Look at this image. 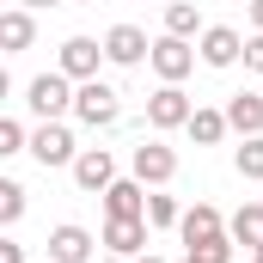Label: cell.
Instances as JSON below:
<instances>
[{"label":"cell","mask_w":263,"mask_h":263,"mask_svg":"<svg viewBox=\"0 0 263 263\" xmlns=\"http://www.w3.org/2000/svg\"><path fill=\"white\" fill-rule=\"evenodd\" d=\"M73 117H80L86 129H110V123L123 117V92L104 86V80H80V86H73Z\"/></svg>","instance_id":"obj_1"},{"label":"cell","mask_w":263,"mask_h":263,"mask_svg":"<svg viewBox=\"0 0 263 263\" xmlns=\"http://www.w3.org/2000/svg\"><path fill=\"white\" fill-rule=\"evenodd\" d=\"M25 104H31L43 123H62L67 110H73V80H67L62 67H55V73H37V80L25 86Z\"/></svg>","instance_id":"obj_2"},{"label":"cell","mask_w":263,"mask_h":263,"mask_svg":"<svg viewBox=\"0 0 263 263\" xmlns=\"http://www.w3.org/2000/svg\"><path fill=\"white\" fill-rule=\"evenodd\" d=\"M25 153H31L43 172H55V165H73L80 147H73V129H67V123H37V129L25 135Z\"/></svg>","instance_id":"obj_3"},{"label":"cell","mask_w":263,"mask_h":263,"mask_svg":"<svg viewBox=\"0 0 263 263\" xmlns=\"http://www.w3.org/2000/svg\"><path fill=\"white\" fill-rule=\"evenodd\" d=\"M147 67H153L165 86H178V80L196 67V49H190V37H153V43H147Z\"/></svg>","instance_id":"obj_4"},{"label":"cell","mask_w":263,"mask_h":263,"mask_svg":"<svg viewBox=\"0 0 263 263\" xmlns=\"http://www.w3.org/2000/svg\"><path fill=\"white\" fill-rule=\"evenodd\" d=\"M129 172L141 184H172V178H178V153H172L165 141H141L129 153Z\"/></svg>","instance_id":"obj_5"},{"label":"cell","mask_w":263,"mask_h":263,"mask_svg":"<svg viewBox=\"0 0 263 263\" xmlns=\"http://www.w3.org/2000/svg\"><path fill=\"white\" fill-rule=\"evenodd\" d=\"M98 196H104V220H141V208H147V184H141V178H110Z\"/></svg>","instance_id":"obj_6"},{"label":"cell","mask_w":263,"mask_h":263,"mask_svg":"<svg viewBox=\"0 0 263 263\" xmlns=\"http://www.w3.org/2000/svg\"><path fill=\"white\" fill-rule=\"evenodd\" d=\"M98 62H104V43H98V37H67L55 67H62L67 80L80 86V80H98Z\"/></svg>","instance_id":"obj_7"},{"label":"cell","mask_w":263,"mask_h":263,"mask_svg":"<svg viewBox=\"0 0 263 263\" xmlns=\"http://www.w3.org/2000/svg\"><path fill=\"white\" fill-rule=\"evenodd\" d=\"M190 110H196V104H190L184 86H159V92L147 98V123H153V129H184Z\"/></svg>","instance_id":"obj_8"},{"label":"cell","mask_w":263,"mask_h":263,"mask_svg":"<svg viewBox=\"0 0 263 263\" xmlns=\"http://www.w3.org/2000/svg\"><path fill=\"white\" fill-rule=\"evenodd\" d=\"M110 178H117V159H110V147H80V153H73V184H80L86 196H98Z\"/></svg>","instance_id":"obj_9"},{"label":"cell","mask_w":263,"mask_h":263,"mask_svg":"<svg viewBox=\"0 0 263 263\" xmlns=\"http://www.w3.org/2000/svg\"><path fill=\"white\" fill-rule=\"evenodd\" d=\"M104 62L141 67L147 62V31H141V25H110V31H104Z\"/></svg>","instance_id":"obj_10"},{"label":"cell","mask_w":263,"mask_h":263,"mask_svg":"<svg viewBox=\"0 0 263 263\" xmlns=\"http://www.w3.org/2000/svg\"><path fill=\"white\" fill-rule=\"evenodd\" d=\"M239 49H245V37H239V31H233V25H202V62L208 67H233L239 62Z\"/></svg>","instance_id":"obj_11"},{"label":"cell","mask_w":263,"mask_h":263,"mask_svg":"<svg viewBox=\"0 0 263 263\" xmlns=\"http://www.w3.org/2000/svg\"><path fill=\"white\" fill-rule=\"evenodd\" d=\"M49 263H92V233L73 227V220H62L49 233Z\"/></svg>","instance_id":"obj_12"},{"label":"cell","mask_w":263,"mask_h":263,"mask_svg":"<svg viewBox=\"0 0 263 263\" xmlns=\"http://www.w3.org/2000/svg\"><path fill=\"white\" fill-rule=\"evenodd\" d=\"M104 251L110 257H141L147 251V220H104Z\"/></svg>","instance_id":"obj_13"},{"label":"cell","mask_w":263,"mask_h":263,"mask_svg":"<svg viewBox=\"0 0 263 263\" xmlns=\"http://www.w3.org/2000/svg\"><path fill=\"white\" fill-rule=\"evenodd\" d=\"M178 233H184V245H202V239L227 233V220H220V208H214V202H196V208H184V214H178Z\"/></svg>","instance_id":"obj_14"},{"label":"cell","mask_w":263,"mask_h":263,"mask_svg":"<svg viewBox=\"0 0 263 263\" xmlns=\"http://www.w3.org/2000/svg\"><path fill=\"white\" fill-rule=\"evenodd\" d=\"M220 117H227V129H239V135H263V92H233Z\"/></svg>","instance_id":"obj_15"},{"label":"cell","mask_w":263,"mask_h":263,"mask_svg":"<svg viewBox=\"0 0 263 263\" xmlns=\"http://www.w3.org/2000/svg\"><path fill=\"white\" fill-rule=\"evenodd\" d=\"M227 239L245 245V251H263V202H245V208L227 220Z\"/></svg>","instance_id":"obj_16"},{"label":"cell","mask_w":263,"mask_h":263,"mask_svg":"<svg viewBox=\"0 0 263 263\" xmlns=\"http://www.w3.org/2000/svg\"><path fill=\"white\" fill-rule=\"evenodd\" d=\"M31 43H37V25H31V12H25V6L0 12V49H6V55H18V49H31Z\"/></svg>","instance_id":"obj_17"},{"label":"cell","mask_w":263,"mask_h":263,"mask_svg":"<svg viewBox=\"0 0 263 263\" xmlns=\"http://www.w3.org/2000/svg\"><path fill=\"white\" fill-rule=\"evenodd\" d=\"M184 135H190L196 147H220V135H227V117H220V110H190Z\"/></svg>","instance_id":"obj_18"},{"label":"cell","mask_w":263,"mask_h":263,"mask_svg":"<svg viewBox=\"0 0 263 263\" xmlns=\"http://www.w3.org/2000/svg\"><path fill=\"white\" fill-rule=\"evenodd\" d=\"M196 31H202L196 0H165V37H196Z\"/></svg>","instance_id":"obj_19"},{"label":"cell","mask_w":263,"mask_h":263,"mask_svg":"<svg viewBox=\"0 0 263 263\" xmlns=\"http://www.w3.org/2000/svg\"><path fill=\"white\" fill-rule=\"evenodd\" d=\"M25 208H31V196H25V184H18V178H0V227L25 220Z\"/></svg>","instance_id":"obj_20"},{"label":"cell","mask_w":263,"mask_h":263,"mask_svg":"<svg viewBox=\"0 0 263 263\" xmlns=\"http://www.w3.org/2000/svg\"><path fill=\"white\" fill-rule=\"evenodd\" d=\"M233 165H239V178H263V135H245V147L233 153Z\"/></svg>","instance_id":"obj_21"},{"label":"cell","mask_w":263,"mask_h":263,"mask_svg":"<svg viewBox=\"0 0 263 263\" xmlns=\"http://www.w3.org/2000/svg\"><path fill=\"white\" fill-rule=\"evenodd\" d=\"M178 214H184V208H178L172 196H147V208H141L147 227H178Z\"/></svg>","instance_id":"obj_22"},{"label":"cell","mask_w":263,"mask_h":263,"mask_svg":"<svg viewBox=\"0 0 263 263\" xmlns=\"http://www.w3.org/2000/svg\"><path fill=\"white\" fill-rule=\"evenodd\" d=\"M190 257H202V263H233V239L227 233H214V239H202V245H184Z\"/></svg>","instance_id":"obj_23"},{"label":"cell","mask_w":263,"mask_h":263,"mask_svg":"<svg viewBox=\"0 0 263 263\" xmlns=\"http://www.w3.org/2000/svg\"><path fill=\"white\" fill-rule=\"evenodd\" d=\"M25 123H12V117H0V159H12V153H25Z\"/></svg>","instance_id":"obj_24"},{"label":"cell","mask_w":263,"mask_h":263,"mask_svg":"<svg viewBox=\"0 0 263 263\" xmlns=\"http://www.w3.org/2000/svg\"><path fill=\"white\" fill-rule=\"evenodd\" d=\"M239 55H245V67H251V73H263V31H251V37H245V49H239Z\"/></svg>","instance_id":"obj_25"},{"label":"cell","mask_w":263,"mask_h":263,"mask_svg":"<svg viewBox=\"0 0 263 263\" xmlns=\"http://www.w3.org/2000/svg\"><path fill=\"white\" fill-rule=\"evenodd\" d=\"M0 263H25V245H12V239H0Z\"/></svg>","instance_id":"obj_26"},{"label":"cell","mask_w":263,"mask_h":263,"mask_svg":"<svg viewBox=\"0 0 263 263\" xmlns=\"http://www.w3.org/2000/svg\"><path fill=\"white\" fill-rule=\"evenodd\" d=\"M251 31H263V0H251Z\"/></svg>","instance_id":"obj_27"},{"label":"cell","mask_w":263,"mask_h":263,"mask_svg":"<svg viewBox=\"0 0 263 263\" xmlns=\"http://www.w3.org/2000/svg\"><path fill=\"white\" fill-rule=\"evenodd\" d=\"M6 92H12V73H6V67H0V104H6Z\"/></svg>","instance_id":"obj_28"},{"label":"cell","mask_w":263,"mask_h":263,"mask_svg":"<svg viewBox=\"0 0 263 263\" xmlns=\"http://www.w3.org/2000/svg\"><path fill=\"white\" fill-rule=\"evenodd\" d=\"M18 6H25V12H31V6H62V0H18Z\"/></svg>","instance_id":"obj_29"},{"label":"cell","mask_w":263,"mask_h":263,"mask_svg":"<svg viewBox=\"0 0 263 263\" xmlns=\"http://www.w3.org/2000/svg\"><path fill=\"white\" fill-rule=\"evenodd\" d=\"M135 263H165V257H147V251H141V257H135Z\"/></svg>","instance_id":"obj_30"},{"label":"cell","mask_w":263,"mask_h":263,"mask_svg":"<svg viewBox=\"0 0 263 263\" xmlns=\"http://www.w3.org/2000/svg\"><path fill=\"white\" fill-rule=\"evenodd\" d=\"M92 263H123V257H92Z\"/></svg>","instance_id":"obj_31"},{"label":"cell","mask_w":263,"mask_h":263,"mask_svg":"<svg viewBox=\"0 0 263 263\" xmlns=\"http://www.w3.org/2000/svg\"><path fill=\"white\" fill-rule=\"evenodd\" d=\"M184 263H202V257H190V251H184Z\"/></svg>","instance_id":"obj_32"},{"label":"cell","mask_w":263,"mask_h":263,"mask_svg":"<svg viewBox=\"0 0 263 263\" xmlns=\"http://www.w3.org/2000/svg\"><path fill=\"white\" fill-rule=\"evenodd\" d=\"M251 263H263V251H251Z\"/></svg>","instance_id":"obj_33"},{"label":"cell","mask_w":263,"mask_h":263,"mask_svg":"<svg viewBox=\"0 0 263 263\" xmlns=\"http://www.w3.org/2000/svg\"><path fill=\"white\" fill-rule=\"evenodd\" d=\"M80 6H98V0H80Z\"/></svg>","instance_id":"obj_34"}]
</instances>
